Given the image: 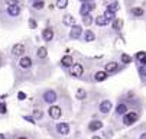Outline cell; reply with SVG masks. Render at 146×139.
Instances as JSON below:
<instances>
[{
  "label": "cell",
  "instance_id": "6da1fadb",
  "mask_svg": "<svg viewBox=\"0 0 146 139\" xmlns=\"http://www.w3.org/2000/svg\"><path fill=\"white\" fill-rule=\"evenodd\" d=\"M137 119H139V114L136 112H126L123 114V123L126 126H132L133 123H136Z\"/></svg>",
  "mask_w": 146,
  "mask_h": 139
},
{
  "label": "cell",
  "instance_id": "7a4b0ae2",
  "mask_svg": "<svg viewBox=\"0 0 146 139\" xmlns=\"http://www.w3.org/2000/svg\"><path fill=\"white\" fill-rule=\"evenodd\" d=\"M96 7V3L93 0H86V2L81 3V7H80V13L84 16V15H90V12Z\"/></svg>",
  "mask_w": 146,
  "mask_h": 139
},
{
  "label": "cell",
  "instance_id": "3957f363",
  "mask_svg": "<svg viewBox=\"0 0 146 139\" xmlns=\"http://www.w3.org/2000/svg\"><path fill=\"white\" fill-rule=\"evenodd\" d=\"M48 113H49L51 119H55V120L62 116V110H61V107H59V106H51V107H49V110H48Z\"/></svg>",
  "mask_w": 146,
  "mask_h": 139
},
{
  "label": "cell",
  "instance_id": "277c9868",
  "mask_svg": "<svg viewBox=\"0 0 146 139\" xmlns=\"http://www.w3.org/2000/svg\"><path fill=\"white\" fill-rule=\"evenodd\" d=\"M44 100H45L46 103H49V104L55 103V102H56V93H55L54 90H48L46 93H44Z\"/></svg>",
  "mask_w": 146,
  "mask_h": 139
},
{
  "label": "cell",
  "instance_id": "5b68a950",
  "mask_svg": "<svg viewBox=\"0 0 146 139\" xmlns=\"http://www.w3.org/2000/svg\"><path fill=\"white\" fill-rule=\"evenodd\" d=\"M82 72H84V68H82L81 64H72V70H71L72 77H81Z\"/></svg>",
  "mask_w": 146,
  "mask_h": 139
},
{
  "label": "cell",
  "instance_id": "8992f818",
  "mask_svg": "<svg viewBox=\"0 0 146 139\" xmlns=\"http://www.w3.org/2000/svg\"><path fill=\"white\" fill-rule=\"evenodd\" d=\"M117 71H119V64H117V63L110 61V63L106 64V72H107V74H114V72H117Z\"/></svg>",
  "mask_w": 146,
  "mask_h": 139
},
{
  "label": "cell",
  "instance_id": "52a82bcc",
  "mask_svg": "<svg viewBox=\"0 0 146 139\" xmlns=\"http://www.w3.org/2000/svg\"><path fill=\"white\" fill-rule=\"evenodd\" d=\"M42 39L45 42H49V41H52L54 39V31L51 29V28H46V29H44L42 31Z\"/></svg>",
  "mask_w": 146,
  "mask_h": 139
},
{
  "label": "cell",
  "instance_id": "ba28073f",
  "mask_svg": "<svg viewBox=\"0 0 146 139\" xmlns=\"http://www.w3.org/2000/svg\"><path fill=\"white\" fill-rule=\"evenodd\" d=\"M71 39H78L81 35H82V29L78 26V25H74V26H71Z\"/></svg>",
  "mask_w": 146,
  "mask_h": 139
},
{
  "label": "cell",
  "instance_id": "9c48e42d",
  "mask_svg": "<svg viewBox=\"0 0 146 139\" xmlns=\"http://www.w3.org/2000/svg\"><path fill=\"white\" fill-rule=\"evenodd\" d=\"M23 52H25V47H23L22 44H16V45L12 48V54H13L15 57H22Z\"/></svg>",
  "mask_w": 146,
  "mask_h": 139
},
{
  "label": "cell",
  "instance_id": "30bf717a",
  "mask_svg": "<svg viewBox=\"0 0 146 139\" xmlns=\"http://www.w3.org/2000/svg\"><path fill=\"white\" fill-rule=\"evenodd\" d=\"M111 110V102L110 100H103L100 103V112L101 113H109Z\"/></svg>",
  "mask_w": 146,
  "mask_h": 139
},
{
  "label": "cell",
  "instance_id": "8fae6325",
  "mask_svg": "<svg viewBox=\"0 0 146 139\" xmlns=\"http://www.w3.org/2000/svg\"><path fill=\"white\" fill-rule=\"evenodd\" d=\"M56 130L61 135H68L70 133V125L68 123H58L56 125Z\"/></svg>",
  "mask_w": 146,
  "mask_h": 139
},
{
  "label": "cell",
  "instance_id": "7c38bea8",
  "mask_svg": "<svg viewBox=\"0 0 146 139\" xmlns=\"http://www.w3.org/2000/svg\"><path fill=\"white\" fill-rule=\"evenodd\" d=\"M19 65L22 67V68H31V65H32V58H29V57H22L20 58V61H19Z\"/></svg>",
  "mask_w": 146,
  "mask_h": 139
},
{
  "label": "cell",
  "instance_id": "4fadbf2b",
  "mask_svg": "<svg viewBox=\"0 0 146 139\" xmlns=\"http://www.w3.org/2000/svg\"><path fill=\"white\" fill-rule=\"evenodd\" d=\"M94 22H96V25H97V26H106V25H109V23H110V21H109V19H106V16H104V15L97 16Z\"/></svg>",
  "mask_w": 146,
  "mask_h": 139
},
{
  "label": "cell",
  "instance_id": "5bb4252c",
  "mask_svg": "<svg viewBox=\"0 0 146 139\" xmlns=\"http://www.w3.org/2000/svg\"><path fill=\"white\" fill-rule=\"evenodd\" d=\"M101 128H103V123H101L100 120H93V122L88 123V130H91V132L100 130Z\"/></svg>",
  "mask_w": 146,
  "mask_h": 139
},
{
  "label": "cell",
  "instance_id": "9a60e30c",
  "mask_svg": "<svg viewBox=\"0 0 146 139\" xmlns=\"http://www.w3.org/2000/svg\"><path fill=\"white\" fill-rule=\"evenodd\" d=\"M135 59L140 64V65H143V64H146V52H143V51H139V52H136V55H135Z\"/></svg>",
  "mask_w": 146,
  "mask_h": 139
},
{
  "label": "cell",
  "instance_id": "2e32d148",
  "mask_svg": "<svg viewBox=\"0 0 146 139\" xmlns=\"http://www.w3.org/2000/svg\"><path fill=\"white\" fill-rule=\"evenodd\" d=\"M72 64H74L72 57H70V55L62 57V59H61V65H62V67H72Z\"/></svg>",
  "mask_w": 146,
  "mask_h": 139
},
{
  "label": "cell",
  "instance_id": "e0dca14e",
  "mask_svg": "<svg viewBox=\"0 0 146 139\" xmlns=\"http://www.w3.org/2000/svg\"><path fill=\"white\" fill-rule=\"evenodd\" d=\"M106 78H107V72H106V71H97V72L94 74V80H96L97 83L104 81Z\"/></svg>",
  "mask_w": 146,
  "mask_h": 139
},
{
  "label": "cell",
  "instance_id": "ac0fdd59",
  "mask_svg": "<svg viewBox=\"0 0 146 139\" xmlns=\"http://www.w3.org/2000/svg\"><path fill=\"white\" fill-rule=\"evenodd\" d=\"M64 23H65L67 26H74V25H75V17H74L72 15H70V13L64 15Z\"/></svg>",
  "mask_w": 146,
  "mask_h": 139
},
{
  "label": "cell",
  "instance_id": "d6986e66",
  "mask_svg": "<svg viewBox=\"0 0 146 139\" xmlns=\"http://www.w3.org/2000/svg\"><path fill=\"white\" fill-rule=\"evenodd\" d=\"M7 13H9L10 16H17V15L20 13V7H19V5L9 6V7H7Z\"/></svg>",
  "mask_w": 146,
  "mask_h": 139
},
{
  "label": "cell",
  "instance_id": "ffe728a7",
  "mask_svg": "<svg viewBox=\"0 0 146 139\" xmlns=\"http://www.w3.org/2000/svg\"><path fill=\"white\" fill-rule=\"evenodd\" d=\"M36 55H38V58H40V59H45V58H46V55H48L46 48H45V47H39V48H38V51H36Z\"/></svg>",
  "mask_w": 146,
  "mask_h": 139
},
{
  "label": "cell",
  "instance_id": "44dd1931",
  "mask_svg": "<svg viewBox=\"0 0 146 139\" xmlns=\"http://www.w3.org/2000/svg\"><path fill=\"white\" fill-rule=\"evenodd\" d=\"M127 112V107H126V104H123V103H120V104H117V107H116V114L117 116H123L124 113Z\"/></svg>",
  "mask_w": 146,
  "mask_h": 139
},
{
  "label": "cell",
  "instance_id": "7402d4cb",
  "mask_svg": "<svg viewBox=\"0 0 146 139\" xmlns=\"http://www.w3.org/2000/svg\"><path fill=\"white\" fill-rule=\"evenodd\" d=\"M111 26H113L114 31H120V29L123 28V21H121V19H113Z\"/></svg>",
  "mask_w": 146,
  "mask_h": 139
},
{
  "label": "cell",
  "instance_id": "603a6c76",
  "mask_svg": "<svg viewBox=\"0 0 146 139\" xmlns=\"http://www.w3.org/2000/svg\"><path fill=\"white\" fill-rule=\"evenodd\" d=\"M130 13H132L133 16H136V17H140V16H143V13H145V10H143L142 7H132V10H130Z\"/></svg>",
  "mask_w": 146,
  "mask_h": 139
},
{
  "label": "cell",
  "instance_id": "cb8c5ba5",
  "mask_svg": "<svg viewBox=\"0 0 146 139\" xmlns=\"http://www.w3.org/2000/svg\"><path fill=\"white\" fill-rule=\"evenodd\" d=\"M84 38H86V42H93L94 39H96V35H94V32H91V31H86Z\"/></svg>",
  "mask_w": 146,
  "mask_h": 139
},
{
  "label": "cell",
  "instance_id": "d4e9b609",
  "mask_svg": "<svg viewBox=\"0 0 146 139\" xmlns=\"http://www.w3.org/2000/svg\"><path fill=\"white\" fill-rule=\"evenodd\" d=\"M75 96H77V98H78V100H84V98L87 97V91H86L84 88H78Z\"/></svg>",
  "mask_w": 146,
  "mask_h": 139
},
{
  "label": "cell",
  "instance_id": "484cf974",
  "mask_svg": "<svg viewBox=\"0 0 146 139\" xmlns=\"http://www.w3.org/2000/svg\"><path fill=\"white\" fill-rule=\"evenodd\" d=\"M132 59H133V58H132L130 55H127V54H121V55H120V61H121L123 64H130Z\"/></svg>",
  "mask_w": 146,
  "mask_h": 139
},
{
  "label": "cell",
  "instance_id": "4316f807",
  "mask_svg": "<svg viewBox=\"0 0 146 139\" xmlns=\"http://www.w3.org/2000/svg\"><path fill=\"white\" fill-rule=\"evenodd\" d=\"M32 6H33L36 10H40V9H42V7L45 6V2H44V0H33Z\"/></svg>",
  "mask_w": 146,
  "mask_h": 139
},
{
  "label": "cell",
  "instance_id": "83f0119b",
  "mask_svg": "<svg viewBox=\"0 0 146 139\" xmlns=\"http://www.w3.org/2000/svg\"><path fill=\"white\" fill-rule=\"evenodd\" d=\"M82 23H84L86 26H90L93 23V17L90 15H84V16H82Z\"/></svg>",
  "mask_w": 146,
  "mask_h": 139
},
{
  "label": "cell",
  "instance_id": "f1b7e54d",
  "mask_svg": "<svg viewBox=\"0 0 146 139\" xmlns=\"http://www.w3.org/2000/svg\"><path fill=\"white\" fill-rule=\"evenodd\" d=\"M119 7H120L119 2H114V0H113L111 3H109V5H107V9H109V10H111V12H116Z\"/></svg>",
  "mask_w": 146,
  "mask_h": 139
},
{
  "label": "cell",
  "instance_id": "f546056e",
  "mask_svg": "<svg viewBox=\"0 0 146 139\" xmlns=\"http://www.w3.org/2000/svg\"><path fill=\"white\" fill-rule=\"evenodd\" d=\"M68 6V0H56V7L58 9H65Z\"/></svg>",
  "mask_w": 146,
  "mask_h": 139
},
{
  "label": "cell",
  "instance_id": "4dcf8cb0",
  "mask_svg": "<svg viewBox=\"0 0 146 139\" xmlns=\"http://www.w3.org/2000/svg\"><path fill=\"white\" fill-rule=\"evenodd\" d=\"M104 16H106V19H109V21H113L114 19V16H116V12H111V10H106L104 12Z\"/></svg>",
  "mask_w": 146,
  "mask_h": 139
},
{
  "label": "cell",
  "instance_id": "1f68e13d",
  "mask_svg": "<svg viewBox=\"0 0 146 139\" xmlns=\"http://www.w3.org/2000/svg\"><path fill=\"white\" fill-rule=\"evenodd\" d=\"M139 74H140L142 78H146V64H143V65L139 67Z\"/></svg>",
  "mask_w": 146,
  "mask_h": 139
},
{
  "label": "cell",
  "instance_id": "d6a6232c",
  "mask_svg": "<svg viewBox=\"0 0 146 139\" xmlns=\"http://www.w3.org/2000/svg\"><path fill=\"white\" fill-rule=\"evenodd\" d=\"M33 116H35V119H42L44 113H42V110H35L33 112Z\"/></svg>",
  "mask_w": 146,
  "mask_h": 139
},
{
  "label": "cell",
  "instance_id": "836d02e7",
  "mask_svg": "<svg viewBox=\"0 0 146 139\" xmlns=\"http://www.w3.org/2000/svg\"><path fill=\"white\" fill-rule=\"evenodd\" d=\"M38 25H36V21H35V19H31V21H29V28L31 29H35Z\"/></svg>",
  "mask_w": 146,
  "mask_h": 139
},
{
  "label": "cell",
  "instance_id": "e575fe53",
  "mask_svg": "<svg viewBox=\"0 0 146 139\" xmlns=\"http://www.w3.org/2000/svg\"><path fill=\"white\" fill-rule=\"evenodd\" d=\"M17 98H19V100H25V98H26V94H25L23 91H19V94H17Z\"/></svg>",
  "mask_w": 146,
  "mask_h": 139
},
{
  "label": "cell",
  "instance_id": "d590c367",
  "mask_svg": "<svg viewBox=\"0 0 146 139\" xmlns=\"http://www.w3.org/2000/svg\"><path fill=\"white\" fill-rule=\"evenodd\" d=\"M5 2H6L9 6H13V5H17V2H19V0H5Z\"/></svg>",
  "mask_w": 146,
  "mask_h": 139
},
{
  "label": "cell",
  "instance_id": "8d00e7d4",
  "mask_svg": "<svg viewBox=\"0 0 146 139\" xmlns=\"http://www.w3.org/2000/svg\"><path fill=\"white\" fill-rule=\"evenodd\" d=\"M23 119H25V120H28L29 123H35V119H32L31 116H23Z\"/></svg>",
  "mask_w": 146,
  "mask_h": 139
},
{
  "label": "cell",
  "instance_id": "74e56055",
  "mask_svg": "<svg viewBox=\"0 0 146 139\" xmlns=\"http://www.w3.org/2000/svg\"><path fill=\"white\" fill-rule=\"evenodd\" d=\"M139 139H146V132H143L142 135H140V138Z\"/></svg>",
  "mask_w": 146,
  "mask_h": 139
},
{
  "label": "cell",
  "instance_id": "f35d334b",
  "mask_svg": "<svg viewBox=\"0 0 146 139\" xmlns=\"http://www.w3.org/2000/svg\"><path fill=\"white\" fill-rule=\"evenodd\" d=\"M16 139H28L26 136H19V138H16Z\"/></svg>",
  "mask_w": 146,
  "mask_h": 139
},
{
  "label": "cell",
  "instance_id": "ab89813d",
  "mask_svg": "<svg viewBox=\"0 0 146 139\" xmlns=\"http://www.w3.org/2000/svg\"><path fill=\"white\" fill-rule=\"evenodd\" d=\"M0 139H6V138H5V135H3V133H0Z\"/></svg>",
  "mask_w": 146,
  "mask_h": 139
},
{
  "label": "cell",
  "instance_id": "60d3db41",
  "mask_svg": "<svg viewBox=\"0 0 146 139\" xmlns=\"http://www.w3.org/2000/svg\"><path fill=\"white\" fill-rule=\"evenodd\" d=\"M91 139H101V138H100V136H93Z\"/></svg>",
  "mask_w": 146,
  "mask_h": 139
},
{
  "label": "cell",
  "instance_id": "b9f144b4",
  "mask_svg": "<svg viewBox=\"0 0 146 139\" xmlns=\"http://www.w3.org/2000/svg\"><path fill=\"white\" fill-rule=\"evenodd\" d=\"M80 2H81V3H82V2H86V0H80Z\"/></svg>",
  "mask_w": 146,
  "mask_h": 139
}]
</instances>
